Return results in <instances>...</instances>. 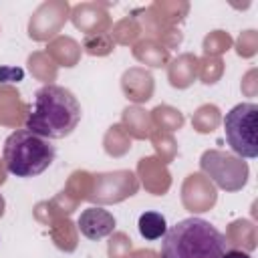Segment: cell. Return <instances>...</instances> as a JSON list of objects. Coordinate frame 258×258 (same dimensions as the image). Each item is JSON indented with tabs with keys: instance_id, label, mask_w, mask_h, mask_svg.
Wrapping results in <instances>:
<instances>
[{
	"instance_id": "obj_1",
	"label": "cell",
	"mask_w": 258,
	"mask_h": 258,
	"mask_svg": "<svg viewBox=\"0 0 258 258\" xmlns=\"http://www.w3.org/2000/svg\"><path fill=\"white\" fill-rule=\"evenodd\" d=\"M81 103L60 85H44L34 93L26 115V129L44 139L69 137L81 121Z\"/></svg>"
},
{
	"instance_id": "obj_2",
	"label": "cell",
	"mask_w": 258,
	"mask_h": 258,
	"mask_svg": "<svg viewBox=\"0 0 258 258\" xmlns=\"http://www.w3.org/2000/svg\"><path fill=\"white\" fill-rule=\"evenodd\" d=\"M226 236L204 218H185L167 228L161 238V258H222Z\"/></svg>"
},
{
	"instance_id": "obj_3",
	"label": "cell",
	"mask_w": 258,
	"mask_h": 258,
	"mask_svg": "<svg viewBox=\"0 0 258 258\" xmlns=\"http://www.w3.org/2000/svg\"><path fill=\"white\" fill-rule=\"evenodd\" d=\"M54 155V145L28 129H18L10 133L2 147L4 165L8 173L16 177H34L42 173L52 165Z\"/></svg>"
},
{
	"instance_id": "obj_4",
	"label": "cell",
	"mask_w": 258,
	"mask_h": 258,
	"mask_svg": "<svg viewBox=\"0 0 258 258\" xmlns=\"http://www.w3.org/2000/svg\"><path fill=\"white\" fill-rule=\"evenodd\" d=\"M256 119H258L256 103H240L232 107L224 117V133H226L228 145L240 157L254 159L258 155Z\"/></svg>"
},
{
	"instance_id": "obj_5",
	"label": "cell",
	"mask_w": 258,
	"mask_h": 258,
	"mask_svg": "<svg viewBox=\"0 0 258 258\" xmlns=\"http://www.w3.org/2000/svg\"><path fill=\"white\" fill-rule=\"evenodd\" d=\"M202 169L210 173V177L224 189L236 191L246 183L248 177V165L246 161L222 153V151H206L202 155Z\"/></svg>"
},
{
	"instance_id": "obj_6",
	"label": "cell",
	"mask_w": 258,
	"mask_h": 258,
	"mask_svg": "<svg viewBox=\"0 0 258 258\" xmlns=\"http://www.w3.org/2000/svg\"><path fill=\"white\" fill-rule=\"evenodd\" d=\"M79 230L89 240H101L113 234L115 230V218L105 208H87L79 216Z\"/></svg>"
},
{
	"instance_id": "obj_7",
	"label": "cell",
	"mask_w": 258,
	"mask_h": 258,
	"mask_svg": "<svg viewBox=\"0 0 258 258\" xmlns=\"http://www.w3.org/2000/svg\"><path fill=\"white\" fill-rule=\"evenodd\" d=\"M139 234L145 240H159L167 232V222L159 212H143L139 216Z\"/></svg>"
},
{
	"instance_id": "obj_8",
	"label": "cell",
	"mask_w": 258,
	"mask_h": 258,
	"mask_svg": "<svg viewBox=\"0 0 258 258\" xmlns=\"http://www.w3.org/2000/svg\"><path fill=\"white\" fill-rule=\"evenodd\" d=\"M222 258H252L248 252H242V250H226L222 254Z\"/></svg>"
}]
</instances>
